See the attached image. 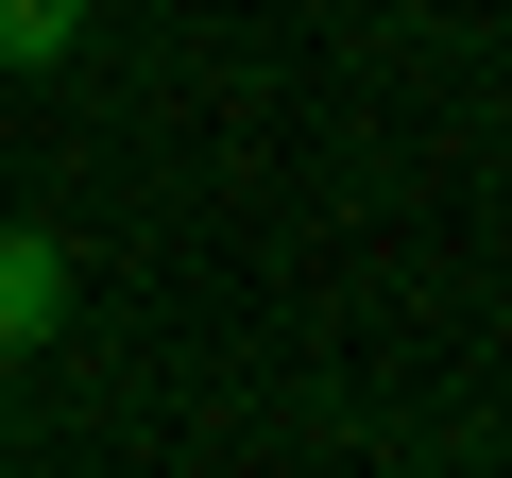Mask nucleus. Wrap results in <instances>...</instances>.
<instances>
[{"label": "nucleus", "mask_w": 512, "mask_h": 478, "mask_svg": "<svg viewBox=\"0 0 512 478\" xmlns=\"http://www.w3.org/2000/svg\"><path fill=\"white\" fill-rule=\"evenodd\" d=\"M69 325V239L52 222H0V359H35Z\"/></svg>", "instance_id": "nucleus-1"}, {"label": "nucleus", "mask_w": 512, "mask_h": 478, "mask_svg": "<svg viewBox=\"0 0 512 478\" xmlns=\"http://www.w3.org/2000/svg\"><path fill=\"white\" fill-rule=\"evenodd\" d=\"M69 52H86V0H0V69H18V86L69 69Z\"/></svg>", "instance_id": "nucleus-2"}]
</instances>
